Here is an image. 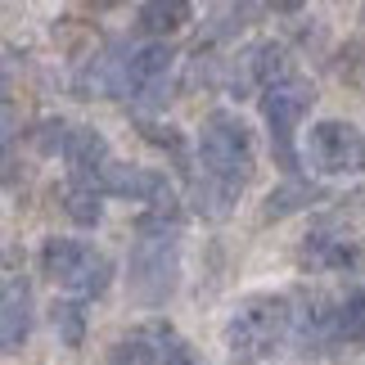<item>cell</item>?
<instances>
[{
    "instance_id": "6da1fadb",
    "label": "cell",
    "mask_w": 365,
    "mask_h": 365,
    "mask_svg": "<svg viewBox=\"0 0 365 365\" xmlns=\"http://www.w3.org/2000/svg\"><path fill=\"white\" fill-rule=\"evenodd\" d=\"M199 163H203V176L244 190L248 176H252V131H248V122L240 113H230V108L207 113L203 131H199Z\"/></svg>"
},
{
    "instance_id": "7a4b0ae2",
    "label": "cell",
    "mask_w": 365,
    "mask_h": 365,
    "mask_svg": "<svg viewBox=\"0 0 365 365\" xmlns=\"http://www.w3.org/2000/svg\"><path fill=\"white\" fill-rule=\"evenodd\" d=\"M41 271H46L50 279H59V284L68 293H77L81 302L100 298V293L113 284V257L81 240H46V248H41Z\"/></svg>"
},
{
    "instance_id": "3957f363",
    "label": "cell",
    "mask_w": 365,
    "mask_h": 365,
    "mask_svg": "<svg viewBox=\"0 0 365 365\" xmlns=\"http://www.w3.org/2000/svg\"><path fill=\"white\" fill-rule=\"evenodd\" d=\"M289 320H293V312H289L284 298H257V302H248L244 312L226 325L230 356L240 361V365H252V361L279 352V343L289 339Z\"/></svg>"
},
{
    "instance_id": "277c9868",
    "label": "cell",
    "mask_w": 365,
    "mask_h": 365,
    "mask_svg": "<svg viewBox=\"0 0 365 365\" xmlns=\"http://www.w3.org/2000/svg\"><path fill=\"white\" fill-rule=\"evenodd\" d=\"M312 100H316V91H312V81H302V77H284V81H275L271 91H262V118L271 126V149H275V158L289 176H298L293 131L312 113Z\"/></svg>"
},
{
    "instance_id": "5b68a950",
    "label": "cell",
    "mask_w": 365,
    "mask_h": 365,
    "mask_svg": "<svg viewBox=\"0 0 365 365\" xmlns=\"http://www.w3.org/2000/svg\"><path fill=\"white\" fill-rule=\"evenodd\" d=\"M180 279V240L176 235H158V240H140L131 248V298L145 307H163L176 293Z\"/></svg>"
},
{
    "instance_id": "8992f818",
    "label": "cell",
    "mask_w": 365,
    "mask_h": 365,
    "mask_svg": "<svg viewBox=\"0 0 365 365\" xmlns=\"http://www.w3.org/2000/svg\"><path fill=\"white\" fill-rule=\"evenodd\" d=\"M307 163L325 176H361L365 172V131L343 118H325L307 135Z\"/></svg>"
},
{
    "instance_id": "52a82bcc",
    "label": "cell",
    "mask_w": 365,
    "mask_h": 365,
    "mask_svg": "<svg viewBox=\"0 0 365 365\" xmlns=\"http://www.w3.org/2000/svg\"><path fill=\"white\" fill-rule=\"evenodd\" d=\"M100 190L118 194V199H131V203H149V207L176 199L172 185H167V176H158L153 167H126V163H108L104 167Z\"/></svg>"
},
{
    "instance_id": "ba28073f",
    "label": "cell",
    "mask_w": 365,
    "mask_h": 365,
    "mask_svg": "<svg viewBox=\"0 0 365 365\" xmlns=\"http://www.w3.org/2000/svg\"><path fill=\"white\" fill-rule=\"evenodd\" d=\"M63 158H68V167H73V180L100 190V176H104V167H108V140L95 131V126H77V131L68 135Z\"/></svg>"
},
{
    "instance_id": "9c48e42d",
    "label": "cell",
    "mask_w": 365,
    "mask_h": 365,
    "mask_svg": "<svg viewBox=\"0 0 365 365\" xmlns=\"http://www.w3.org/2000/svg\"><path fill=\"white\" fill-rule=\"evenodd\" d=\"M32 298H27V284L19 279H5V307H0V343L5 352H19L27 343V329H32Z\"/></svg>"
},
{
    "instance_id": "30bf717a",
    "label": "cell",
    "mask_w": 365,
    "mask_h": 365,
    "mask_svg": "<svg viewBox=\"0 0 365 365\" xmlns=\"http://www.w3.org/2000/svg\"><path fill=\"white\" fill-rule=\"evenodd\" d=\"M190 5L185 0H149V5H140L135 9V19H140V27L145 32H153V36H172V32H180V27L190 23Z\"/></svg>"
},
{
    "instance_id": "8fae6325",
    "label": "cell",
    "mask_w": 365,
    "mask_h": 365,
    "mask_svg": "<svg viewBox=\"0 0 365 365\" xmlns=\"http://www.w3.org/2000/svg\"><path fill=\"white\" fill-rule=\"evenodd\" d=\"M316 185H307L302 176H289L284 185H275L271 194H266V203H262V221H279V217H289V212H298V207H307L316 199Z\"/></svg>"
},
{
    "instance_id": "7c38bea8",
    "label": "cell",
    "mask_w": 365,
    "mask_h": 365,
    "mask_svg": "<svg viewBox=\"0 0 365 365\" xmlns=\"http://www.w3.org/2000/svg\"><path fill=\"white\" fill-rule=\"evenodd\" d=\"M50 325H54L63 347H81L86 343V302L81 298H59L50 307Z\"/></svg>"
},
{
    "instance_id": "4fadbf2b",
    "label": "cell",
    "mask_w": 365,
    "mask_h": 365,
    "mask_svg": "<svg viewBox=\"0 0 365 365\" xmlns=\"http://www.w3.org/2000/svg\"><path fill=\"white\" fill-rule=\"evenodd\" d=\"M59 203H63V212L73 217L77 226H100V217H104L100 190H95V185H81V180H68L63 194H59Z\"/></svg>"
},
{
    "instance_id": "5bb4252c",
    "label": "cell",
    "mask_w": 365,
    "mask_h": 365,
    "mask_svg": "<svg viewBox=\"0 0 365 365\" xmlns=\"http://www.w3.org/2000/svg\"><path fill=\"white\" fill-rule=\"evenodd\" d=\"M244 190H235V185H226V180H212V176H203L199 185H194V207H199V212H207V217H226L230 212V203L240 199Z\"/></svg>"
},
{
    "instance_id": "9a60e30c",
    "label": "cell",
    "mask_w": 365,
    "mask_h": 365,
    "mask_svg": "<svg viewBox=\"0 0 365 365\" xmlns=\"http://www.w3.org/2000/svg\"><path fill=\"white\" fill-rule=\"evenodd\" d=\"M334 329L343 339H365V293H352L339 312H334Z\"/></svg>"
},
{
    "instance_id": "2e32d148",
    "label": "cell",
    "mask_w": 365,
    "mask_h": 365,
    "mask_svg": "<svg viewBox=\"0 0 365 365\" xmlns=\"http://www.w3.org/2000/svg\"><path fill=\"white\" fill-rule=\"evenodd\" d=\"M68 135H73V131L63 126V118H46L32 131V149L36 153H59V149H68Z\"/></svg>"
},
{
    "instance_id": "e0dca14e",
    "label": "cell",
    "mask_w": 365,
    "mask_h": 365,
    "mask_svg": "<svg viewBox=\"0 0 365 365\" xmlns=\"http://www.w3.org/2000/svg\"><path fill=\"white\" fill-rule=\"evenodd\" d=\"M108 365H163V356L153 352L145 339H131V343H118L108 352Z\"/></svg>"
},
{
    "instance_id": "ac0fdd59",
    "label": "cell",
    "mask_w": 365,
    "mask_h": 365,
    "mask_svg": "<svg viewBox=\"0 0 365 365\" xmlns=\"http://www.w3.org/2000/svg\"><path fill=\"white\" fill-rule=\"evenodd\" d=\"M163 365H203V361H199V356L190 352V343H180V339H172V343L163 347Z\"/></svg>"
}]
</instances>
